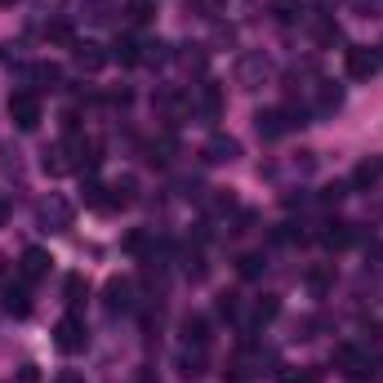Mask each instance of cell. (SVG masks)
<instances>
[{"label": "cell", "mask_w": 383, "mask_h": 383, "mask_svg": "<svg viewBox=\"0 0 383 383\" xmlns=\"http://www.w3.org/2000/svg\"><path fill=\"white\" fill-rule=\"evenodd\" d=\"M85 343H89V334H85V321L80 317H63L54 326V348L58 352H80Z\"/></svg>", "instance_id": "6da1fadb"}, {"label": "cell", "mask_w": 383, "mask_h": 383, "mask_svg": "<svg viewBox=\"0 0 383 383\" xmlns=\"http://www.w3.org/2000/svg\"><path fill=\"white\" fill-rule=\"evenodd\" d=\"M9 116H14L18 129H36L41 125V99L36 94H14L9 99Z\"/></svg>", "instance_id": "7a4b0ae2"}, {"label": "cell", "mask_w": 383, "mask_h": 383, "mask_svg": "<svg viewBox=\"0 0 383 383\" xmlns=\"http://www.w3.org/2000/svg\"><path fill=\"white\" fill-rule=\"evenodd\" d=\"M375 71H379V54L366 50V45H352L348 50V76L352 80H370Z\"/></svg>", "instance_id": "3957f363"}, {"label": "cell", "mask_w": 383, "mask_h": 383, "mask_svg": "<svg viewBox=\"0 0 383 383\" xmlns=\"http://www.w3.org/2000/svg\"><path fill=\"white\" fill-rule=\"evenodd\" d=\"M254 125H259V134H263V138H281L294 121H290L285 112H277V107H268V112H259V116H254Z\"/></svg>", "instance_id": "277c9868"}, {"label": "cell", "mask_w": 383, "mask_h": 383, "mask_svg": "<svg viewBox=\"0 0 383 383\" xmlns=\"http://www.w3.org/2000/svg\"><path fill=\"white\" fill-rule=\"evenodd\" d=\"M334 366H343V375H352V379H366L370 375V361L356 348H348V343H343V348H334Z\"/></svg>", "instance_id": "5b68a950"}, {"label": "cell", "mask_w": 383, "mask_h": 383, "mask_svg": "<svg viewBox=\"0 0 383 383\" xmlns=\"http://www.w3.org/2000/svg\"><path fill=\"white\" fill-rule=\"evenodd\" d=\"M236 157H241V143L227 138V134H219V138H210V143H205V161H214V165L236 161Z\"/></svg>", "instance_id": "8992f818"}, {"label": "cell", "mask_w": 383, "mask_h": 383, "mask_svg": "<svg viewBox=\"0 0 383 383\" xmlns=\"http://www.w3.org/2000/svg\"><path fill=\"white\" fill-rule=\"evenodd\" d=\"M50 272V254L45 250H27L22 254V281H36V277H45Z\"/></svg>", "instance_id": "52a82bcc"}, {"label": "cell", "mask_w": 383, "mask_h": 383, "mask_svg": "<svg viewBox=\"0 0 383 383\" xmlns=\"http://www.w3.org/2000/svg\"><path fill=\"white\" fill-rule=\"evenodd\" d=\"M63 294H67V303H71V308L85 303V298H89V281L80 277V272H71V277L63 281Z\"/></svg>", "instance_id": "ba28073f"}, {"label": "cell", "mask_w": 383, "mask_h": 383, "mask_svg": "<svg viewBox=\"0 0 383 383\" xmlns=\"http://www.w3.org/2000/svg\"><path fill=\"white\" fill-rule=\"evenodd\" d=\"M76 63L85 67V71H99L107 63V54H103V45H76Z\"/></svg>", "instance_id": "9c48e42d"}, {"label": "cell", "mask_w": 383, "mask_h": 383, "mask_svg": "<svg viewBox=\"0 0 383 383\" xmlns=\"http://www.w3.org/2000/svg\"><path fill=\"white\" fill-rule=\"evenodd\" d=\"M236 76H241V85H245V89H254V80H259V76H268V58H245Z\"/></svg>", "instance_id": "30bf717a"}, {"label": "cell", "mask_w": 383, "mask_h": 383, "mask_svg": "<svg viewBox=\"0 0 383 383\" xmlns=\"http://www.w3.org/2000/svg\"><path fill=\"white\" fill-rule=\"evenodd\" d=\"M5 308H9L14 317H27V312H31V298H27V290H22V285H9V290H5Z\"/></svg>", "instance_id": "8fae6325"}, {"label": "cell", "mask_w": 383, "mask_h": 383, "mask_svg": "<svg viewBox=\"0 0 383 383\" xmlns=\"http://www.w3.org/2000/svg\"><path fill=\"white\" fill-rule=\"evenodd\" d=\"M178 375H183V379H201V375H205V356H201V352H183V356H178Z\"/></svg>", "instance_id": "7c38bea8"}, {"label": "cell", "mask_w": 383, "mask_h": 383, "mask_svg": "<svg viewBox=\"0 0 383 383\" xmlns=\"http://www.w3.org/2000/svg\"><path fill=\"white\" fill-rule=\"evenodd\" d=\"M201 112H205L210 121L223 112V94H219V85H205V89H201Z\"/></svg>", "instance_id": "4fadbf2b"}, {"label": "cell", "mask_w": 383, "mask_h": 383, "mask_svg": "<svg viewBox=\"0 0 383 383\" xmlns=\"http://www.w3.org/2000/svg\"><path fill=\"white\" fill-rule=\"evenodd\" d=\"M326 245H330V250H343V245H352V223H330V232H326Z\"/></svg>", "instance_id": "5bb4252c"}, {"label": "cell", "mask_w": 383, "mask_h": 383, "mask_svg": "<svg viewBox=\"0 0 383 383\" xmlns=\"http://www.w3.org/2000/svg\"><path fill=\"white\" fill-rule=\"evenodd\" d=\"M183 330H187V343H196V348H205V339H210V326H205V317H187L183 321Z\"/></svg>", "instance_id": "9a60e30c"}, {"label": "cell", "mask_w": 383, "mask_h": 383, "mask_svg": "<svg viewBox=\"0 0 383 383\" xmlns=\"http://www.w3.org/2000/svg\"><path fill=\"white\" fill-rule=\"evenodd\" d=\"M125 14L134 22H147L152 14H157V0H125Z\"/></svg>", "instance_id": "2e32d148"}, {"label": "cell", "mask_w": 383, "mask_h": 383, "mask_svg": "<svg viewBox=\"0 0 383 383\" xmlns=\"http://www.w3.org/2000/svg\"><path fill=\"white\" fill-rule=\"evenodd\" d=\"M41 219H45V223H50V219H54V223H67V219H71L67 201H45V205H41Z\"/></svg>", "instance_id": "e0dca14e"}, {"label": "cell", "mask_w": 383, "mask_h": 383, "mask_svg": "<svg viewBox=\"0 0 383 383\" xmlns=\"http://www.w3.org/2000/svg\"><path fill=\"white\" fill-rule=\"evenodd\" d=\"M107 308H112V312H116V308H129V285H125V281H112V285H107Z\"/></svg>", "instance_id": "ac0fdd59"}, {"label": "cell", "mask_w": 383, "mask_h": 383, "mask_svg": "<svg viewBox=\"0 0 383 383\" xmlns=\"http://www.w3.org/2000/svg\"><path fill=\"white\" fill-rule=\"evenodd\" d=\"M36 80H41V85H50V89H58V80H63V71H58L54 63H41V67H36Z\"/></svg>", "instance_id": "d6986e66"}, {"label": "cell", "mask_w": 383, "mask_h": 383, "mask_svg": "<svg viewBox=\"0 0 383 383\" xmlns=\"http://www.w3.org/2000/svg\"><path fill=\"white\" fill-rule=\"evenodd\" d=\"M67 152L63 147H54V152H45V170H50V174H67Z\"/></svg>", "instance_id": "ffe728a7"}, {"label": "cell", "mask_w": 383, "mask_h": 383, "mask_svg": "<svg viewBox=\"0 0 383 383\" xmlns=\"http://www.w3.org/2000/svg\"><path fill=\"white\" fill-rule=\"evenodd\" d=\"M272 14H277V18H294V14H303V5H298V0H272Z\"/></svg>", "instance_id": "44dd1931"}, {"label": "cell", "mask_w": 383, "mask_h": 383, "mask_svg": "<svg viewBox=\"0 0 383 383\" xmlns=\"http://www.w3.org/2000/svg\"><path fill=\"white\" fill-rule=\"evenodd\" d=\"M116 58L129 67V63H138V45L134 41H116Z\"/></svg>", "instance_id": "7402d4cb"}, {"label": "cell", "mask_w": 383, "mask_h": 383, "mask_svg": "<svg viewBox=\"0 0 383 383\" xmlns=\"http://www.w3.org/2000/svg\"><path fill=\"white\" fill-rule=\"evenodd\" d=\"M254 317H259V321H272V317H277V298L263 294V298H259V308H254Z\"/></svg>", "instance_id": "603a6c76"}, {"label": "cell", "mask_w": 383, "mask_h": 383, "mask_svg": "<svg viewBox=\"0 0 383 383\" xmlns=\"http://www.w3.org/2000/svg\"><path fill=\"white\" fill-rule=\"evenodd\" d=\"M317 41H321V45H334V41H339V27H334L330 18H326V22H317Z\"/></svg>", "instance_id": "cb8c5ba5"}, {"label": "cell", "mask_w": 383, "mask_h": 383, "mask_svg": "<svg viewBox=\"0 0 383 383\" xmlns=\"http://www.w3.org/2000/svg\"><path fill=\"white\" fill-rule=\"evenodd\" d=\"M383 165L379 161H366V165H356V183H370V178H379Z\"/></svg>", "instance_id": "d4e9b609"}, {"label": "cell", "mask_w": 383, "mask_h": 383, "mask_svg": "<svg viewBox=\"0 0 383 383\" xmlns=\"http://www.w3.org/2000/svg\"><path fill=\"white\" fill-rule=\"evenodd\" d=\"M308 290H312V294H326V290H330V272H312V277H308Z\"/></svg>", "instance_id": "484cf974"}, {"label": "cell", "mask_w": 383, "mask_h": 383, "mask_svg": "<svg viewBox=\"0 0 383 383\" xmlns=\"http://www.w3.org/2000/svg\"><path fill=\"white\" fill-rule=\"evenodd\" d=\"M45 36L63 45V41H71V27H67V22H50V27H45Z\"/></svg>", "instance_id": "4316f807"}, {"label": "cell", "mask_w": 383, "mask_h": 383, "mask_svg": "<svg viewBox=\"0 0 383 383\" xmlns=\"http://www.w3.org/2000/svg\"><path fill=\"white\" fill-rule=\"evenodd\" d=\"M125 250H129V254H143V250H147V236H143V232H129V236H125Z\"/></svg>", "instance_id": "83f0119b"}, {"label": "cell", "mask_w": 383, "mask_h": 383, "mask_svg": "<svg viewBox=\"0 0 383 383\" xmlns=\"http://www.w3.org/2000/svg\"><path fill=\"white\" fill-rule=\"evenodd\" d=\"M14 383H41V366H22L14 375Z\"/></svg>", "instance_id": "f1b7e54d"}, {"label": "cell", "mask_w": 383, "mask_h": 383, "mask_svg": "<svg viewBox=\"0 0 383 383\" xmlns=\"http://www.w3.org/2000/svg\"><path fill=\"white\" fill-rule=\"evenodd\" d=\"M254 272H259V259L245 254V259H241V277H254Z\"/></svg>", "instance_id": "f546056e"}, {"label": "cell", "mask_w": 383, "mask_h": 383, "mask_svg": "<svg viewBox=\"0 0 383 383\" xmlns=\"http://www.w3.org/2000/svg\"><path fill=\"white\" fill-rule=\"evenodd\" d=\"M58 383H80V379H76V375H63V379H58Z\"/></svg>", "instance_id": "4dcf8cb0"}, {"label": "cell", "mask_w": 383, "mask_h": 383, "mask_svg": "<svg viewBox=\"0 0 383 383\" xmlns=\"http://www.w3.org/2000/svg\"><path fill=\"white\" fill-rule=\"evenodd\" d=\"M5 210H9V205H5V201H0V219H5Z\"/></svg>", "instance_id": "1f68e13d"}, {"label": "cell", "mask_w": 383, "mask_h": 383, "mask_svg": "<svg viewBox=\"0 0 383 383\" xmlns=\"http://www.w3.org/2000/svg\"><path fill=\"white\" fill-rule=\"evenodd\" d=\"M379 67H383V50H379Z\"/></svg>", "instance_id": "d6a6232c"}, {"label": "cell", "mask_w": 383, "mask_h": 383, "mask_svg": "<svg viewBox=\"0 0 383 383\" xmlns=\"http://www.w3.org/2000/svg\"><path fill=\"white\" fill-rule=\"evenodd\" d=\"M0 5H14V0H0Z\"/></svg>", "instance_id": "836d02e7"}]
</instances>
